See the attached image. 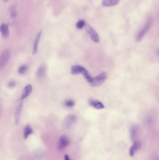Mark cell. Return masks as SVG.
<instances>
[{"instance_id":"cell-1","label":"cell","mask_w":159,"mask_h":160,"mask_svg":"<svg viewBox=\"0 0 159 160\" xmlns=\"http://www.w3.org/2000/svg\"><path fill=\"white\" fill-rule=\"evenodd\" d=\"M153 23V19L152 17H150L148 19L147 22L146 23L145 26H144L143 28L141 30V31H140V33H138L136 37V40L137 41H140L145 36L146 34L148 33L150 29H151V27L152 26Z\"/></svg>"},{"instance_id":"cell-2","label":"cell","mask_w":159,"mask_h":160,"mask_svg":"<svg viewBox=\"0 0 159 160\" xmlns=\"http://www.w3.org/2000/svg\"><path fill=\"white\" fill-rule=\"evenodd\" d=\"M107 77V74L106 72H102L98 75L96 77L93 78L92 81L91 82V85L92 86H98L103 84Z\"/></svg>"},{"instance_id":"cell-3","label":"cell","mask_w":159,"mask_h":160,"mask_svg":"<svg viewBox=\"0 0 159 160\" xmlns=\"http://www.w3.org/2000/svg\"><path fill=\"white\" fill-rule=\"evenodd\" d=\"M10 53L9 50H4L0 54V69H3L10 60Z\"/></svg>"},{"instance_id":"cell-4","label":"cell","mask_w":159,"mask_h":160,"mask_svg":"<svg viewBox=\"0 0 159 160\" xmlns=\"http://www.w3.org/2000/svg\"><path fill=\"white\" fill-rule=\"evenodd\" d=\"M85 29H86V32L89 35L91 39L94 42L99 43L100 41V39L96 30H95L90 25H86Z\"/></svg>"},{"instance_id":"cell-5","label":"cell","mask_w":159,"mask_h":160,"mask_svg":"<svg viewBox=\"0 0 159 160\" xmlns=\"http://www.w3.org/2000/svg\"><path fill=\"white\" fill-rule=\"evenodd\" d=\"M76 117L74 115H70L66 117L63 122V127L65 128H69L76 121Z\"/></svg>"},{"instance_id":"cell-6","label":"cell","mask_w":159,"mask_h":160,"mask_svg":"<svg viewBox=\"0 0 159 160\" xmlns=\"http://www.w3.org/2000/svg\"><path fill=\"white\" fill-rule=\"evenodd\" d=\"M70 141L67 136L63 135L60 138L59 142V148L62 150L69 145Z\"/></svg>"},{"instance_id":"cell-7","label":"cell","mask_w":159,"mask_h":160,"mask_svg":"<svg viewBox=\"0 0 159 160\" xmlns=\"http://www.w3.org/2000/svg\"><path fill=\"white\" fill-rule=\"evenodd\" d=\"M86 69L83 66H81L79 65H74L72 66L71 69V72L72 75H78L80 73L82 74Z\"/></svg>"},{"instance_id":"cell-8","label":"cell","mask_w":159,"mask_h":160,"mask_svg":"<svg viewBox=\"0 0 159 160\" xmlns=\"http://www.w3.org/2000/svg\"><path fill=\"white\" fill-rule=\"evenodd\" d=\"M46 73V67L45 65H42L39 67L36 72V76L39 79L43 78Z\"/></svg>"},{"instance_id":"cell-9","label":"cell","mask_w":159,"mask_h":160,"mask_svg":"<svg viewBox=\"0 0 159 160\" xmlns=\"http://www.w3.org/2000/svg\"><path fill=\"white\" fill-rule=\"evenodd\" d=\"M32 91V86L31 85L29 84L26 86L23 90V93L21 96V99L23 100L27 98L28 96L30 95Z\"/></svg>"},{"instance_id":"cell-10","label":"cell","mask_w":159,"mask_h":160,"mask_svg":"<svg viewBox=\"0 0 159 160\" xmlns=\"http://www.w3.org/2000/svg\"><path fill=\"white\" fill-rule=\"evenodd\" d=\"M0 33H1L3 37H8L10 34L8 26L5 24H2L0 26Z\"/></svg>"},{"instance_id":"cell-11","label":"cell","mask_w":159,"mask_h":160,"mask_svg":"<svg viewBox=\"0 0 159 160\" xmlns=\"http://www.w3.org/2000/svg\"><path fill=\"white\" fill-rule=\"evenodd\" d=\"M42 33V31H40L36 36L35 42L34 44L33 49V55H35L37 53V51H38V46H39V42L40 39L41 37Z\"/></svg>"},{"instance_id":"cell-12","label":"cell","mask_w":159,"mask_h":160,"mask_svg":"<svg viewBox=\"0 0 159 160\" xmlns=\"http://www.w3.org/2000/svg\"><path fill=\"white\" fill-rule=\"evenodd\" d=\"M120 0H103L102 5L104 7H112L118 4Z\"/></svg>"},{"instance_id":"cell-13","label":"cell","mask_w":159,"mask_h":160,"mask_svg":"<svg viewBox=\"0 0 159 160\" xmlns=\"http://www.w3.org/2000/svg\"><path fill=\"white\" fill-rule=\"evenodd\" d=\"M90 104L91 106L97 109H102L104 108V105L100 101L91 100L90 101Z\"/></svg>"},{"instance_id":"cell-14","label":"cell","mask_w":159,"mask_h":160,"mask_svg":"<svg viewBox=\"0 0 159 160\" xmlns=\"http://www.w3.org/2000/svg\"><path fill=\"white\" fill-rule=\"evenodd\" d=\"M33 133V129L30 125L25 126L23 132V137L25 139H27L30 135Z\"/></svg>"},{"instance_id":"cell-15","label":"cell","mask_w":159,"mask_h":160,"mask_svg":"<svg viewBox=\"0 0 159 160\" xmlns=\"http://www.w3.org/2000/svg\"><path fill=\"white\" fill-rule=\"evenodd\" d=\"M22 107H23L22 104H20L16 110V113H15V123L17 125L18 124L19 120L20 115L22 111Z\"/></svg>"},{"instance_id":"cell-16","label":"cell","mask_w":159,"mask_h":160,"mask_svg":"<svg viewBox=\"0 0 159 160\" xmlns=\"http://www.w3.org/2000/svg\"><path fill=\"white\" fill-rule=\"evenodd\" d=\"M137 132V129L136 126L134 125L131 126L130 130V134L131 139L133 141L135 140V138L136 136Z\"/></svg>"},{"instance_id":"cell-17","label":"cell","mask_w":159,"mask_h":160,"mask_svg":"<svg viewBox=\"0 0 159 160\" xmlns=\"http://www.w3.org/2000/svg\"><path fill=\"white\" fill-rule=\"evenodd\" d=\"M82 75H83L84 77L85 78V79L86 80V81H87L88 82H89L91 84V82H92L93 78L91 76L90 73L88 72V71L85 70V72L82 73Z\"/></svg>"},{"instance_id":"cell-18","label":"cell","mask_w":159,"mask_h":160,"mask_svg":"<svg viewBox=\"0 0 159 160\" xmlns=\"http://www.w3.org/2000/svg\"><path fill=\"white\" fill-rule=\"evenodd\" d=\"M85 25V21H84V20H80L77 22L76 27L78 29H82L84 28Z\"/></svg>"},{"instance_id":"cell-19","label":"cell","mask_w":159,"mask_h":160,"mask_svg":"<svg viewBox=\"0 0 159 160\" xmlns=\"http://www.w3.org/2000/svg\"><path fill=\"white\" fill-rule=\"evenodd\" d=\"M10 15L12 17H16L17 15V10L16 8V6H12L10 8Z\"/></svg>"},{"instance_id":"cell-20","label":"cell","mask_w":159,"mask_h":160,"mask_svg":"<svg viewBox=\"0 0 159 160\" xmlns=\"http://www.w3.org/2000/svg\"><path fill=\"white\" fill-rule=\"evenodd\" d=\"M27 69L28 67L26 65H22L19 67V69H18V72L20 74L23 75L26 72Z\"/></svg>"},{"instance_id":"cell-21","label":"cell","mask_w":159,"mask_h":160,"mask_svg":"<svg viewBox=\"0 0 159 160\" xmlns=\"http://www.w3.org/2000/svg\"><path fill=\"white\" fill-rule=\"evenodd\" d=\"M75 103L72 100H68L66 101L65 103V105L67 107H72L74 106Z\"/></svg>"},{"instance_id":"cell-22","label":"cell","mask_w":159,"mask_h":160,"mask_svg":"<svg viewBox=\"0 0 159 160\" xmlns=\"http://www.w3.org/2000/svg\"><path fill=\"white\" fill-rule=\"evenodd\" d=\"M135 152V149H134V147L132 146V147H131V148H130V150H129V154H130L131 157H132L134 155Z\"/></svg>"},{"instance_id":"cell-23","label":"cell","mask_w":159,"mask_h":160,"mask_svg":"<svg viewBox=\"0 0 159 160\" xmlns=\"http://www.w3.org/2000/svg\"><path fill=\"white\" fill-rule=\"evenodd\" d=\"M16 85V82L14 81H11L8 84V86L10 88H13Z\"/></svg>"},{"instance_id":"cell-24","label":"cell","mask_w":159,"mask_h":160,"mask_svg":"<svg viewBox=\"0 0 159 160\" xmlns=\"http://www.w3.org/2000/svg\"><path fill=\"white\" fill-rule=\"evenodd\" d=\"M64 158H65V160H71V159H70V158L68 154H65V157H64Z\"/></svg>"},{"instance_id":"cell-25","label":"cell","mask_w":159,"mask_h":160,"mask_svg":"<svg viewBox=\"0 0 159 160\" xmlns=\"http://www.w3.org/2000/svg\"><path fill=\"white\" fill-rule=\"evenodd\" d=\"M153 160H159V159H158V157H154V158H153Z\"/></svg>"},{"instance_id":"cell-26","label":"cell","mask_w":159,"mask_h":160,"mask_svg":"<svg viewBox=\"0 0 159 160\" xmlns=\"http://www.w3.org/2000/svg\"><path fill=\"white\" fill-rule=\"evenodd\" d=\"M3 1H8V0H3Z\"/></svg>"}]
</instances>
